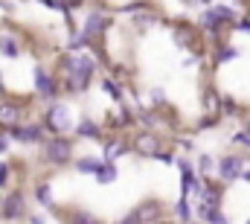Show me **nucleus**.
<instances>
[{"label":"nucleus","instance_id":"obj_1","mask_svg":"<svg viewBox=\"0 0 250 224\" xmlns=\"http://www.w3.org/2000/svg\"><path fill=\"white\" fill-rule=\"evenodd\" d=\"M93 58L87 56H70L64 61V73H67V88L70 90H84L90 76H93Z\"/></svg>","mask_w":250,"mask_h":224},{"label":"nucleus","instance_id":"obj_2","mask_svg":"<svg viewBox=\"0 0 250 224\" xmlns=\"http://www.w3.org/2000/svg\"><path fill=\"white\" fill-rule=\"evenodd\" d=\"M70 155H73V143H70V140H64V137L50 140V143H47V149H44V157H47L50 163H56V166H64V163L70 160Z\"/></svg>","mask_w":250,"mask_h":224},{"label":"nucleus","instance_id":"obj_3","mask_svg":"<svg viewBox=\"0 0 250 224\" xmlns=\"http://www.w3.org/2000/svg\"><path fill=\"white\" fill-rule=\"evenodd\" d=\"M218 175H221L224 180H236V178H245V160H242V157H236V155L224 157V160L218 163Z\"/></svg>","mask_w":250,"mask_h":224},{"label":"nucleus","instance_id":"obj_4","mask_svg":"<svg viewBox=\"0 0 250 224\" xmlns=\"http://www.w3.org/2000/svg\"><path fill=\"white\" fill-rule=\"evenodd\" d=\"M47 122H50V128L53 131H67L70 125H73V119H70V108L67 105H53L50 108V113H47Z\"/></svg>","mask_w":250,"mask_h":224},{"label":"nucleus","instance_id":"obj_5","mask_svg":"<svg viewBox=\"0 0 250 224\" xmlns=\"http://www.w3.org/2000/svg\"><path fill=\"white\" fill-rule=\"evenodd\" d=\"M23 195L21 192H9L6 201H3V219H21L23 216Z\"/></svg>","mask_w":250,"mask_h":224},{"label":"nucleus","instance_id":"obj_6","mask_svg":"<svg viewBox=\"0 0 250 224\" xmlns=\"http://www.w3.org/2000/svg\"><path fill=\"white\" fill-rule=\"evenodd\" d=\"M134 149H137L140 155H148V157H157V155H160V140H157L154 134H140V137L134 140Z\"/></svg>","mask_w":250,"mask_h":224},{"label":"nucleus","instance_id":"obj_7","mask_svg":"<svg viewBox=\"0 0 250 224\" xmlns=\"http://www.w3.org/2000/svg\"><path fill=\"white\" fill-rule=\"evenodd\" d=\"M108 29V18H102V12H93L87 21H84V26H82V32L87 35V38H96V35H102Z\"/></svg>","mask_w":250,"mask_h":224},{"label":"nucleus","instance_id":"obj_8","mask_svg":"<svg viewBox=\"0 0 250 224\" xmlns=\"http://www.w3.org/2000/svg\"><path fill=\"white\" fill-rule=\"evenodd\" d=\"M35 88H38V93L47 96V99L56 96V82H53V79L47 76V70H41V67L35 70Z\"/></svg>","mask_w":250,"mask_h":224},{"label":"nucleus","instance_id":"obj_9","mask_svg":"<svg viewBox=\"0 0 250 224\" xmlns=\"http://www.w3.org/2000/svg\"><path fill=\"white\" fill-rule=\"evenodd\" d=\"M12 137L21 140V143H38L41 140V128L38 125H15L12 128Z\"/></svg>","mask_w":250,"mask_h":224},{"label":"nucleus","instance_id":"obj_10","mask_svg":"<svg viewBox=\"0 0 250 224\" xmlns=\"http://www.w3.org/2000/svg\"><path fill=\"white\" fill-rule=\"evenodd\" d=\"M102 166H105V160H99V157H79V160H76V169H79L82 175H99Z\"/></svg>","mask_w":250,"mask_h":224},{"label":"nucleus","instance_id":"obj_11","mask_svg":"<svg viewBox=\"0 0 250 224\" xmlns=\"http://www.w3.org/2000/svg\"><path fill=\"white\" fill-rule=\"evenodd\" d=\"M76 134H79V137H87V140H99V134H102V131H99V125H96V122L82 119V122L76 125ZM99 143H102V140H99Z\"/></svg>","mask_w":250,"mask_h":224},{"label":"nucleus","instance_id":"obj_12","mask_svg":"<svg viewBox=\"0 0 250 224\" xmlns=\"http://www.w3.org/2000/svg\"><path fill=\"white\" fill-rule=\"evenodd\" d=\"M18 116H21V108H18V105H3V108H0V122H3V125H12V128H15Z\"/></svg>","mask_w":250,"mask_h":224},{"label":"nucleus","instance_id":"obj_13","mask_svg":"<svg viewBox=\"0 0 250 224\" xmlns=\"http://www.w3.org/2000/svg\"><path fill=\"white\" fill-rule=\"evenodd\" d=\"M96 180H99V183H114V180H117V166L105 160V166L99 169V175H96Z\"/></svg>","mask_w":250,"mask_h":224},{"label":"nucleus","instance_id":"obj_14","mask_svg":"<svg viewBox=\"0 0 250 224\" xmlns=\"http://www.w3.org/2000/svg\"><path fill=\"white\" fill-rule=\"evenodd\" d=\"M0 53L9 56V58L18 56V44H15V38H6V35H3V38H0Z\"/></svg>","mask_w":250,"mask_h":224},{"label":"nucleus","instance_id":"obj_15","mask_svg":"<svg viewBox=\"0 0 250 224\" xmlns=\"http://www.w3.org/2000/svg\"><path fill=\"white\" fill-rule=\"evenodd\" d=\"M120 152H125V143H108V149H105V160L111 163Z\"/></svg>","mask_w":250,"mask_h":224},{"label":"nucleus","instance_id":"obj_16","mask_svg":"<svg viewBox=\"0 0 250 224\" xmlns=\"http://www.w3.org/2000/svg\"><path fill=\"white\" fill-rule=\"evenodd\" d=\"M175 210H178V219H184V222H189V216H192V210H189V198H181Z\"/></svg>","mask_w":250,"mask_h":224},{"label":"nucleus","instance_id":"obj_17","mask_svg":"<svg viewBox=\"0 0 250 224\" xmlns=\"http://www.w3.org/2000/svg\"><path fill=\"white\" fill-rule=\"evenodd\" d=\"M73 224H99V219H93L90 213H84V210H79V213L73 216Z\"/></svg>","mask_w":250,"mask_h":224},{"label":"nucleus","instance_id":"obj_18","mask_svg":"<svg viewBox=\"0 0 250 224\" xmlns=\"http://www.w3.org/2000/svg\"><path fill=\"white\" fill-rule=\"evenodd\" d=\"M87 41H90V38H87L84 32H82V35H73V38H70V50H73V53H79V50H82Z\"/></svg>","mask_w":250,"mask_h":224},{"label":"nucleus","instance_id":"obj_19","mask_svg":"<svg viewBox=\"0 0 250 224\" xmlns=\"http://www.w3.org/2000/svg\"><path fill=\"white\" fill-rule=\"evenodd\" d=\"M233 143H239V146L250 149V131H236V134H233Z\"/></svg>","mask_w":250,"mask_h":224},{"label":"nucleus","instance_id":"obj_20","mask_svg":"<svg viewBox=\"0 0 250 224\" xmlns=\"http://www.w3.org/2000/svg\"><path fill=\"white\" fill-rule=\"evenodd\" d=\"M35 195H38V201H44V204H50V183H41Z\"/></svg>","mask_w":250,"mask_h":224},{"label":"nucleus","instance_id":"obj_21","mask_svg":"<svg viewBox=\"0 0 250 224\" xmlns=\"http://www.w3.org/2000/svg\"><path fill=\"white\" fill-rule=\"evenodd\" d=\"M102 85H105V88H108V90H111V96H114V99H123V93H120V88H117V85H114V82H111V79H105V82H102Z\"/></svg>","mask_w":250,"mask_h":224},{"label":"nucleus","instance_id":"obj_22","mask_svg":"<svg viewBox=\"0 0 250 224\" xmlns=\"http://www.w3.org/2000/svg\"><path fill=\"white\" fill-rule=\"evenodd\" d=\"M198 169H201L204 175H207V172H212V160H209V157L204 155V157H201V163H198Z\"/></svg>","mask_w":250,"mask_h":224},{"label":"nucleus","instance_id":"obj_23","mask_svg":"<svg viewBox=\"0 0 250 224\" xmlns=\"http://www.w3.org/2000/svg\"><path fill=\"white\" fill-rule=\"evenodd\" d=\"M236 56H239L236 50H221L218 53V61H230V58H236Z\"/></svg>","mask_w":250,"mask_h":224},{"label":"nucleus","instance_id":"obj_24","mask_svg":"<svg viewBox=\"0 0 250 224\" xmlns=\"http://www.w3.org/2000/svg\"><path fill=\"white\" fill-rule=\"evenodd\" d=\"M6 175H9V163H0V186H6Z\"/></svg>","mask_w":250,"mask_h":224},{"label":"nucleus","instance_id":"obj_25","mask_svg":"<svg viewBox=\"0 0 250 224\" xmlns=\"http://www.w3.org/2000/svg\"><path fill=\"white\" fill-rule=\"evenodd\" d=\"M236 29H245V32H250V21H239V23H236Z\"/></svg>","mask_w":250,"mask_h":224},{"label":"nucleus","instance_id":"obj_26","mask_svg":"<svg viewBox=\"0 0 250 224\" xmlns=\"http://www.w3.org/2000/svg\"><path fill=\"white\" fill-rule=\"evenodd\" d=\"M3 152H6V140L0 137V155H3Z\"/></svg>","mask_w":250,"mask_h":224},{"label":"nucleus","instance_id":"obj_27","mask_svg":"<svg viewBox=\"0 0 250 224\" xmlns=\"http://www.w3.org/2000/svg\"><path fill=\"white\" fill-rule=\"evenodd\" d=\"M79 3H82V0H67V6H79Z\"/></svg>","mask_w":250,"mask_h":224},{"label":"nucleus","instance_id":"obj_28","mask_svg":"<svg viewBox=\"0 0 250 224\" xmlns=\"http://www.w3.org/2000/svg\"><path fill=\"white\" fill-rule=\"evenodd\" d=\"M29 224H44V222H41V219H32V222H29Z\"/></svg>","mask_w":250,"mask_h":224},{"label":"nucleus","instance_id":"obj_29","mask_svg":"<svg viewBox=\"0 0 250 224\" xmlns=\"http://www.w3.org/2000/svg\"><path fill=\"white\" fill-rule=\"evenodd\" d=\"M245 180H250V169H248V172H245Z\"/></svg>","mask_w":250,"mask_h":224},{"label":"nucleus","instance_id":"obj_30","mask_svg":"<svg viewBox=\"0 0 250 224\" xmlns=\"http://www.w3.org/2000/svg\"><path fill=\"white\" fill-rule=\"evenodd\" d=\"M204 3H209V0H204Z\"/></svg>","mask_w":250,"mask_h":224},{"label":"nucleus","instance_id":"obj_31","mask_svg":"<svg viewBox=\"0 0 250 224\" xmlns=\"http://www.w3.org/2000/svg\"><path fill=\"white\" fill-rule=\"evenodd\" d=\"M248 131H250V125H248Z\"/></svg>","mask_w":250,"mask_h":224},{"label":"nucleus","instance_id":"obj_32","mask_svg":"<svg viewBox=\"0 0 250 224\" xmlns=\"http://www.w3.org/2000/svg\"><path fill=\"white\" fill-rule=\"evenodd\" d=\"M248 224H250V222H248Z\"/></svg>","mask_w":250,"mask_h":224}]
</instances>
